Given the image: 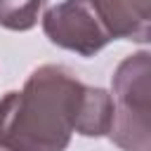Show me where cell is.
Masks as SVG:
<instances>
[{"label":"cell","instance_id":"277c9868","mask_svg":"<svg viewBox=\"0 0 151 151\" xmlns=\"http://www.w3.org/2000/svg\"><path fill=\"white\" fill-rule=\"evenodd\" d=\"M109 35L137 42L149 40L151 0H92Z\"/></svg>","mask_w":151,"mask_h":151},{"label":"cell","instance_id":"3957f363","mask_svg":"<svg viewBox=\"0 0 151 151\" xmlns=\"http://www.w3.org/2000/svg\"><path fill=\"white\" fill-rule=\"evenodd\" d=\"M42 28L54 45L83 57H92L113 40L92 0H64L45 14Z\"/></svg>","mask_w":151,"mask_h":151},{"label":"cell","instance_id":"8992f818","mask_svg":"<svg viewBox=\"0 0 151 151\" xmlns=\"http://www.w3.org/2000/svg\"><path fill=\"white\" fill-rule=\"evenodd\" d=\"M45 0H0V26L12 31H28L38 21Z\"/></svg>","mask_w":151,"mask_h":151},{"label":"cell","instance_id":"6da1fadb","mask_svg":"<svg viewBox=\"0 0 151 151\" xmlns=\"http://www.w3.org/2000/svg\"><path fill=\"white\" fill-rule=\"evenodd\" d=\"M85 85L64 66H40L21 92L0 99V146L7 151H64L76 130Z\"/></svg>","mask_w":151,"mask_h":151},{"label":"cell","instance_id":"7a4b0ae2","mask_svg":"<svg viewBox=\"0 0 151 151\" xmlns=\"http://www.w3.org/2000/svg\"><path fill=\"white\" fill-rule=\"evenodd\" d=\"M109 137L125 151H149V52L127 57L113 78Z\"/></svg>","mask_w":151,"mask_h":151},{"label":"cell","instance_id":"5b68a950","mask_svg":"<svg viewBox=\"0 0 151 151\" xmlns=\"http://www.w3.org/2000/svg\"><path fill=\"white\" fill-rule=\"evenodd\" d=\"M113 118V99L106 90L101 87H85L80 111L76 118V132L85 137H99L109 134Z\"/></svg>","mask_w":151,"mask_h":151}]
</instances>
